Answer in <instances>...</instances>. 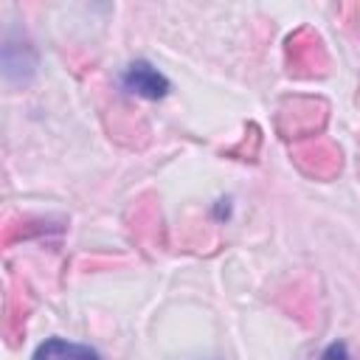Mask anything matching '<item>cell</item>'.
<instances>
[{
	"label": "cell",
	"instance_id": "2",
	"mask_svg": "<svg viewBox=\"0 0 360 360\" xmlns=\"http://www.w3.org/2000/svg\"><path fill=\"white\" fill-rule=\"evenodd\" d=\"M121 82H124V87L129 93L143 96V98H163L169 93V79L158 68H152L149 62H143V59L132 62L124 70V79Z\"/></svg>",
	"mask_w": 360,
	"mask_h": 360
},
{
	"label": "cell",
	"instance_id": "1",
	"mask_svg": "<svg viewBox=\"0 0 360 360\" xmlns=\"http://www.w3.org/2000/svg\"><path fill=\"white\" fill-rule=\"evenodd\" d=\"M287 62L295 76H312L326 70V53L321 45V37L312 34L309 28L295 31L287 39Z\"/></svg>",
	"mask_w": 360,
	"mask_h": 360
},
{
	"label": "cell",
	"instance_id": "3",
	"mask_svg": "<svg viewBox=\"0 0 360 360\" xmlns=\"http://www.w3.org/2000/svg\"><path fill=\"white\" fill-rule=\"evenodd\" d=\"M292 110H295V121H290V127H284V138H298L304 132H318L321 124H323V112L326 107L321 101H312V98H292L287 101Z\"/></svg>",
	"mask_w": 360,
	"mask_h": 360
},
{
	"label": "cell",
	"instance_id": "5",
	"mask_svg": "<svg viewBox=\"0 0 360 360\" xmlns=\"http://www.w3.org/2000/svg\"><path fill=\"white\" fill-rule=\"evenodd\" d=\"M31 360H98V352L84 343H70L62 338H48L37 346Z\"/></svg>",
	"mask_w": 360,
	"mask_h": 360
},
{
	"label": "cell",
	"instance_id": "4",
	"mask_svg": "<svg viewBox=\"0 0 360 360\" xmlns=\"http://www.w3.org/2000/svg\"><path fill=\"white\" fill-rule=\"evenodd\" d=\"M307 158H312V163L304 166V172H309L315 177H329L340 169V149H335L332 143L318 141V143H307L295 152V160H307Z\"/></svg>",
	"mask_w": 360,
	"mask_h": 360
}]
</instances>
